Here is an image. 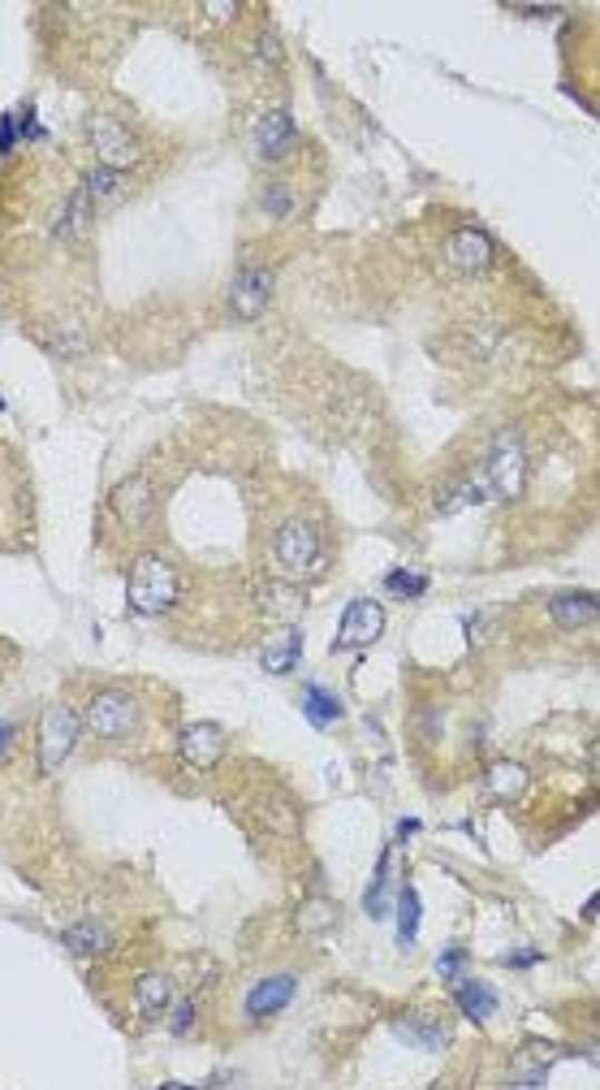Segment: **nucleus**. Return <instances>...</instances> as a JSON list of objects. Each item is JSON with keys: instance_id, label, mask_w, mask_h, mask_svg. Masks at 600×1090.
I'll list each match as a JSON object with an SVG mask.
<instances>
[{"instance_id": "nucleus-28", "label": "nucleus", "mask_w": 600, "mask_h": 1090, "mask_svg": "<svg viewBox=\"0 0 600 1090\" xmlns=\"http://www.w3.org/2000/svg\"><path fill=\"white\" fill-rule=\"evenodd\" d=\"M385 878H388V848L381 853L376 878H372V887H367V901H363V908H367L372 917H385V905H381V896H385Z\"/></svg>"}, {"instance_id": "nucleus-15", "label": "nucleus", "mask_w": 600, "mask_h": 1090, "mask_svg": "<svg viewBox=\"0 0 600 1090\" xmlns=\"http://www.w3.org/2000/svg\"><path fill=\"white\" fill-rule=\"evenodd\" d=\"M174 995H177L174 979L160 974V970H151V974H142V979L135 982V1013H139L142 1021L165 1018V1013L174 1009Z\"/></svg>"}, {"instance_id": "nucleus-4", "label": "nucleus", "mask_w": 600, "mask_h": 1090, "mask_svg": "<svg viewBox=\"0 0 600 1090\" xmlns=\"http://www.w3.org/2000/svg\"><path fill=\"white\" fill-rule=\"evenodd\" d=\"M82 727L96 736V740H130L142 731V701L130 689H100L91 692L87 710H82Z\"/></svg>"}, {"instance_id": "nucleus-22", "label": "nucleus", "mask_w": 600, "mask_h": 1090, "mask_svg": "<svg viewBox=\"0 0 600 1090\" xmlns=\"http://www.w3.org/2000/svg\"><path fill=\"white\" fill-rule=\"evenodd\" d=\"M420 917H424L420 892H415V887H402V892H397V944L402 947L415 944V935H420Z\"/></svg>"}, {"instance_id": "nucleus-13", "label": "nucleus", "mask_w": 600, "mask_h": 1090, "mask_svg": "<svg viewBox=\"0 0 600 1090\" xmlns=\"http://www.w3.org/2000/svg\"><path fill=\"white\" fill-rule=\"evenodd\" d=\"M250 144H255V156H259V160L277 165V160H285V156H289V147L298 144V126H294V117H289L285 109H273L268 117H259V121H255Z\"/></svg>"}, {"instance_id": "nucleus-33", "label": "nucleus", "mask_w": 600, "mask_h": 1090, "mask_svg": "<svg viewBox=\"0 0 600 1090\" xmlns=\"http://www.w3.org/2000/svg\"><path fill=\"white\" fill-rule=\"evenodd\" d=\"M13 740H18V727L9 723V719H0V758L13 753Z\"/></svg>"}, {"instance_id": "nucleus-3", "label": "nucleus", "mask_w": 600, "mask_h": 1090, "mask_svg": "<svg viewBox=\"0 0 600 1090\" xmlns=\"http://www.w3.org/2000/svg\"><path fill=\"white\" fill-rule=\"evenodd\" d=\"M480 485L484 494L496 503H514L523 494V480H528V441L519 429H501L484 455V468H480Z\"/></svg>"}, {"instance_id": "nucleus-24", "label": "nucleus", "mask_w": 600, "mask_h": 1090, "mask_svg": "<svg viewBox=\"0 0 600 1090\" xmlns=\"http://www.w3.org/2000/svg\"><path fill=\"white\" fill-rule=\"evenodd\" d=\"M385 593L388 597H402V602H415L427 593V576L424 572H406V567H393L385 572Z\"/></svg>"}, {"instance_id": "nucleus-35", "label": "nucleus", "mask_w": 600, "mask_h": 1090, "mask_svg": "<svg viewBox=\"0 0 600 1090\" xmlns=\"http://www.w3.org/2000/svg\"><path fill=\"white\" fill-rule=\"evenodd\" d=\"M592 917H597V892H592V901L583 905V922H592Z\"/></svg>"}, {"instance_id": "nucleus-7", "label": "nucleus", "mask_w": 600, "mask_h": 1090, "mask_svg": "<svg viewBox=\"0 0 600 1090\" xmlns=\"http://www.w3.org/2000/svg\"><path fill=\"white\" fill-rule=\"evenodd\" d=\"M108 507H112V515L121 519V528L142 533V528H151V524H156V515H160V485H156L151 476H142V473L126 476V480L112 489Z\"/></svg>"}, {"instance_id": "nucleus-8", "label": "nucleus", "mask_w": 600, "mask_h": 1090, "mask_svg": "<svg viewBox=\"0 0 600 1090\" xmlns=\"http://www.w3.org/2000/svg\"><path fill=\"white\" fill-rule=\"evenodd\" d=\"M385 606L376 597H354L351 606L342 611V623H337V636H333V650L346 654V650H372L381 636H385Z\"/></svg>"}, {"instance_id": "nucleus-11", "label": "nucleus", "mask_w": 600, "mask_h": 1090, "mask_svg": "<svg viewBox=\"0 0 600 1090\" xmlns=\"http://www.w3.org/2000/svg\"><path fill=\"white\" fill-rule=\"evenodd\" d=\"M493 239L484 234V230H475V225H462L459 234L445 243V260H450V269L459 273V278H480V273H489L493 269Z\"/></svg>"}, {"instance_id": "nucleus-12", "label": "nucleus", "mask_w": 600, "mask_h": 1090, "mask_svg": "<svg viewBox=\"0 0 600 1090\" xmlns=\"http://www.w3.org/2000/svg\"><path fill=\"white\" fill-rule=\"evenodd\" d=\"M225 727L220 723H208V719H199V723H186L181 727V736H177V753H181V762L195 766V770H213L220 758H225Z\"/></svg>"}, {"instance_id": "nucleus-20", "label": "nucleus", "mask_w": 600, "mask_h": 1090, "mask_svg": "<svg viewBox=\"0 0 600 1090\" xmlns=\"http://www.w3.org/2000/svg\"><path fill=\"white\" fill-rule=\"evenodd\" d=\"M397 1034L406 1039V1043H415V1048H424V1052H445L450 1048V1030L441 1025V1021L432 1018H402L397 1021Z\"/></svg>"}, {"instance_id": "nucleus-26", "label": "nucleus", "mask_w": 600, "mask_h": 1090, "mask_svg": "<svg viewBox=\"0 0 600 1090\" xmlns=\"http://www.w3.org/2000/svg\"><path fill=\"white\" fill-rule=\"evenodd\" d=\"M259 208L268 213V217H294V191H289V182H264V191H259Z\"/></svg>"}, {"instance_id": "nucleus-19", "label": "nucleus", "mask_w": 600, "mask_h": 1090, "mask_svg": "<svg viewBox=\"0 0 600 1090\" xmlns=\"http://www.w3.org/2000/svg\"><path fill=\"white\" fill-rule=\"evenodd\" d=\"M303 714H307V723L324 731V727L342 723L346 705H342V697H337L333 689H324V684H312V689L303 692Z\"/></svg>"}, {"instance_id": "nucleus-36", "label": "nucleus", "mask_w": 600, "mask_h": 1090, "mask_svg": "<svg viewBox=\"0 0 600 1090\" xmlns=\"http://www.w3.org/2000/svg\"><path fill=\"white\" fill-rule=\"evenodd\" d=\"M0 411H4V399H0Z\"/></svg>"}, {"instance_id": "nucleus-29", "label": "nucleus", "mask_w": 600, "mask_h": 1090, "mask_svg": "<svg viewBox=\"0 0 600 1090\" xmlns=\"http://www.w3.org/2000/svg\"><path fill=\"white\" fill-rule=\"evenodd\" d=\"M195 1018H199V1004H195V995H186V1000H177V1009H174V1021H169V1030H174L177 1039H186V1034L195 1030Z\"/></svg>"}, {"instance_id": "nucleus-30", "label": "nucleus", "mask_w": 600, "mask_h": 1090, "mask_svg": "<svg viewBox=\"0 0 600 1090\" xmlns=\"http://www.w3.org/2000/svg\"><path fill=\"white\" fill-rule=\"evenodd\" d=\"M462 970H466V952H462V947H445L441 961H436V974H441L445 982H454Z\"/></svg>"}, {"instance_id": "nucleus-6", "label": "nucleus", "mask_w": 600, "mask_h": 1090, "mask_svg": "<svg viewBox=\"0 0 600 1090\" xmlns=\"http://www.w3.org/2000/svg\"><path fill=\"white\" fill-rule=\"evenodd\" d=\"M87 139H91V152H96V160L105 165V169H117V174H126V169H135L142 160V147L135 139V130L121 121V117H112V113H91V121H87Z\"/></svg>"}, {"instance_id": "nucleus-25", "label": "nucleus", "mask_w": 600, "mask_h": 1090, "mask_svg": "<svg viewBox=\"0 0 600 1090\" xmlns=\"http://www.w3.org/2000/svg\"><path fill=\"white\" fill-rule=\"evenodd\" d=\"M298 926H303V935H328L337 926V908L328 901H307L298 908Z\"/></svg>"}, {"instance_id": "nucleus-31", "label": "nucleus", "mask_w": 600, "mask_h": 1090, "mask_svg": "<svg viewBox=\"0 0 600 1090\" xmlns=\"http://www.w3.org/2000/svg\"><path fill=\"white\" fill-rule=\"evenodd\" d=\"M493 775L501 779V784H496V792H501V797H514V792L523 788V779H528V775H523L519 766H496Z\"/></svg>"}, {"instance_id": "nucleus-16", "label": "nucleus", "mask_w": 600, "mask_h": 1090, "mask_svg": "<svg viewBox=\"0 0 600 1090\" xmlns=\"http://www.w3.org/2000/svg\"><path fill=\"white\" fill-rule=\"evenodd\" d=\"M61 944L70 947L73 956H87V961H96V956H108V947H112V931H108L105 922H96V917H82V922L66 926Z\"/></svg>"}, {"instance_id": "nucleus-9", "label": "nucleus", "mask_w": 600, "mask_h": 1090, "mask_svg": "<svg viewBox=\"0 0 600 1090\" xmlns=\"http://www.w3.org/2000/svg\"><path fill=\"white\" fill-rule=\"evenodd\" d=\"M294 995H298V979L294 974H264V979L250 982L247 995H243V1018L250 1025H264V1021L282 1018L285 1009L294 1004Z\"/></svg>"}, {"instance_id": "nucleus-2", "label": "nucleus", "mask_w": 600, "mask_h": 1090, "mask_svg": "<svg viewBox=\"0 0 600 1090\" xmlns=\"http://www.w3.org/2000/svg\"><path fill=\"white\" fill-rule=\"evenodd\" d=\"M181 597V576L165 554H139L126 572V602L142 619L169 615Z\"/></svg>"}, {"instance_id": "nucleus-18", "label": "nucleus", "mask_w": 600, "mask_h": 1090, "mask_svg": "<svg viewBox=\"0 0 600 1090\" xmlns=\"http://www.w3.org/2000/svg\"><path fill=\"white\" fill-rule=\"evenodd\" d=\"M454 1004H459V1013L466 1021L484 1025V1021L496 1013V991L489 986V982H459V986H454Z\"/></svg>"}, {"instance_id": "nucleus-14", "label": "nucleus", "mask_w": 600, "mask_h": 1090, "mask_svg": "<svg viewBox=\"0 0 600 1090\" xmlns=\"http://www.w3.org/2000/svg\"><path fill=\"white\" fill-rule=\"evenodd\" d=\"M549 619L565 627V632H579V627H592L600 619V602L597 593H583V588H570V593H558L549 597Z\"/></svg>"}, {"instance_id": "nucleus-32", "label": "nucleus", "mask_w": 600, "mask_h": 1090, "mask_svg": "<svg viewBox=\"0 0 600 1090\" xmlns=\"http://www.w3.org/2000/svg\"><path fill=\"white\" fill-rule=\"evenodd\" d=\"M18 144H22V135H18V117H13V113H0V156H9Z\"/></svg>"}, {"instance_id": "nucleus-23", "label": "nucleus", "mask_w": 600, "mask_h": 1090, "mask_svg": "<svg viewBox=\"0 0 600 1090\" xmlns=\"http://www.w3.org/2000/svg\"><path fill=\"white\" fill-rule=\"evenodd\" d=\"M87 195H91V204H112V199H121V191H126V174H117V169H105V165H96L91 174H87Z\"/></svg>"}, {"instance_id": "nucleus-34", "label": "nucleus", "mask_w": 600, "mask_h": 1090, "mask_svg": "<svg viewBox=\"0 0 600 1090\" xmlns=\"http://www.w3.org/2000/svg\"><path fill=\"white\" fill-rule=\"evenodd\" d=\"M415 831H420V823H415V818H402V823H397V836H402V839L415 836Z\"/></svg>"}, {"instance_id": "nucleus-17", "label": "nucleus", "mask_w": 600, "mask_h": 1090, "mask_svg": "<svg viewBox=\"0 0 600 1090\" xmlns=\"http://www.w3.org/2000/svg\"><path fill=\"white\" fill-rule=\"evenodd\" d=\"M298 662H303V632H298V627H285L282 636L268 641L264 654H259V666H264L268 675H294Z\"/></svg>"}, {"instance_id": "nucleus-5", "label": "nucleus", "mask_w": 600, "mask_h": 1090, "mask_svg": "<svg viewBox=\"0 0 600 1090\" xmlns=\"http://www.w3.org/2000/svg\"><path fill=\"white\" fill-rule=\"evenodd\" d=\"M82 740V710H73L70 701H52L39 714V736H36V762L39 775H57L70 762V753Z\"/></svg>"}, {"instance_id": "nucleus-1", "label": "nucleus", "mask_w": 600, "mask_h": 1090, "mask_svg": "<svg viewBox=\"0 0 600 1090\" xmlns=\"http://www.w3.org/2000/svg\"><path fill=\"white\" fill-rule=\"evenodd\" d=\"M333 558V545H328V528L324 519L312 515V510H289L277 519L273 537H268V563L273 572L289 584H307L324 576Z\"/></svg>"}, {"instance_id": "nucleus-21", "label": "nucleus", "mask_w": 600, "mask_h": 1090, "mask_svg": "<svg viewBox=\"0 0 600 1090\" xmlns=\"http://www.w3.org/2000/svg\"><path fill=\"white\" fill-rule=\"evenodd\" d=\"M91 195H87V186H78L70 199H66V208H61V221H57V234L61 239H82L87 234V221H91Z\"/></svg>"}, {"instance_id": "nucleus-10", "label": "nucleus", "mask_w": 600, "mask_h": 1090, "mask_svg": "<svg viewBox=\"0 0 600 1090\" xmlns=\"http://www.w3.org/2000/svg\"><path fill=\"white\" fill-rule=\"evenodd\" d=\"M273 294H277V278H273V269H264V264H247V269H238V278L229 282V312H234L238 321H255V317H264V312H268Z\"/></svg>"}, {"instance_id": "nucleus-27", "label": "nucleus", "mask_w": 600, "mask_h": 1090, "mask_svg": "<svg viewBox=\"0 0 600 1090\" xmlns=\"http://www.w3.org/2000/svg\"><path fill=\"white\" fill-rule=\"evenodd\" d=\"M255 61H259V70H277L285 61V48L282 39H277V31H259V39H255Z\"/></svg>"}]
</instances>
